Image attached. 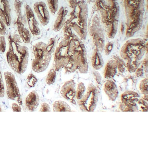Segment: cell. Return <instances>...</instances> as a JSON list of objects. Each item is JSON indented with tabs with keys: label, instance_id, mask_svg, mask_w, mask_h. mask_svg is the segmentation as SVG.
<instances>
[{
	"label": "cell",
	"instance_id": "obj_1",
	"mask_svg": "<svg viewBox=\"0 0 148 148\" xmlns=\"http://www.w3.org/2000/svg\"><path fill=\"white\" fill-rule=\"evenodd\" d=\"M19 35L9 34L7 61L10 68L17 73L22 75L26 71L29 61V49L22 45Z\"/></svg>",
	"mask_w": 148,
	"mask_h": 148
},
{
	"label": "cell",
	"instance_id": "obj_2",
	"mask_svg": "<svg viewBox=\"0 0 148 148\" xmlns=\"http://www.w3.org/2000/svg\"><path fill=\"white\" fill-rule=\"evenodd\" d=\"M47 44L43 42H38L33 46L34 59L32 68L35 72L40 73L45 71L49 67L52 54L47 50Z\"/></svg>",
	"mask_w": 148,
	"mask_h": 148
},
{
	"label": "cell",
	"instance_id": "obj_3",
	"mask_svg": "<svg viewBox=\"0 0 148 148\" xmlns=\"http://www.w3.org/2000/svg\"><path fill=\"white\" fill-rule=\"evenodd\" d=\"M145 42L138 39L130 40L124 45L121 53L124 58H130L134 57L136 60H140L145 51Z\"/></svg>",
	"mask_w": 148,
	"mask_h": 148
},
{
	"label": "cell",
	"instance_id": "obj_4",
	"mask_svg": "<svg viewBox=\"0 0 148 148\" xmlns=\"http://www.w3.org/2000/svg\"><path fill=\"white\" fill-rule=\"evenodd\" d=\"M6 86V93L10 99L16 101L20 105L22 104V100L18 83L13 74L9 71L4 73Z\"/></svg>",
	"mask_w": 148,
	"mask_h": 148
},
{
	"label": "cell",
	"instance_id": "obj_5",
	"mask_svg": "<svg viewBox=\"0 0 148 148\" xmlns=\"http://www.w3.org/2000/svg\"><path fill=\"white\" fill-rule=\"evenodd\" d=\"M34 10L42 25H47L49 22L50 15L46 3L44 1L36 2L34 5Z\"/></svg>",
	"mask_w": 148,
	"mask_h": 148
},
{
	"label": "cell",
	"instance_id": "obj_6",
	"mask_svg": "<svg viewBox=\"0 0 148 148\" xmlns=\"http://www.w3.org/2000/svg\"><path fill=\"white\" fill-rule=\"evenodd\" d=\"M25 11L26 20L29 31L34 36H38L41 34V30L34 11L28 4H26L25 6Z\"/></svg>",
	"mask_w": 148,
	"mask_h": 148
},
{
	"label": "cell",
	"instance_id": "obj_7",
	"mask_svg": "<svg viewBox=\"0 0 148 148\" xmlns=\"http://www.w3.org/2000/svg\"><path fill=\"white\" fill-rule=\"evenodd\" d=\"M0 17L7 27H10L12 23L11 6L8 0L0 1Z\"/></svg>",
	"mask_w": 148,
	"mask_h": 148
},
{
	"label": "cell",
	"instance_id": "obj_8",
	"mask_svg": "<svg viewBox=\"0 0 148 148\" xmlns=\"http://www.w3.org/2000/svg\"><path fill=\"white\" fill-rule=\"evenodd\" d=\"M61 94L66 100L73 101L76 95L75 84L73 80L66 82L62 86Z\"/></svg>",
	"mask_w": 148,
	"mask_h": 148
},
{
	"label": "cell",
	"instance_id": "obj_9",
	"mask_svg": "<svg viewBox=\"0 0 148 148\" xmlns=\"http://www.w3.org/2000/svg\"><path fill=\"white\" fill-rule=\"evenodd\" d=\"M40 97L36 91H32L27 96L25 99L26 107L29 111H35L39 106Z\"/></svg>",
	"mask_w": 148,
	"mask_h": 148
},
{
	"label": "cell",
	"instance_id": "obj_10",
	"mask_svg": "<svg viewBox=\"0 0 148 148\" xmlns=\"http://www.w3.org/2000/svg\"><path fill=\"white\" fill-rule=\"evenodd\" d=\"M17 29L19 36L21 40L24 44H30L31 41L32 33L29 28L25 27L24 24H20L17 25Z\"/></svg>",
	"mask_w": 148,
	"mask_h": 148
},
{
	"label": "cell",
	"instance_id": "obj_11",
	"mask_svg": "<svg viewBox=\"0 0 148 148\" xmlns=\"http://www.w3.org/2000/svg\"><path fill=\"white\" fill-rule=\"evenodd\" d=\"M66 12L63 8H61L57 16L56 20L55 21L53 26V30L58 32L61 30L63 27L65 22Z\"/></svg>",
	"mask_w": 148,
	"mask_h": 148
},
{
	"label": "cell",
	"instance_id": "obj_12",
	"mask_svg": "<svg viewBox=\"0 0 148 148\" xmlns=\"http://www.w3.org/2000/svg\"><path fill=\"white\" fill-rule=\"evenodd\" d=\"M92 66L94 69H101L103 64V61L100 51L96 49L94 50L92 59Z\"/></svg>",
	"mask_w": 148,
	"mask_h": 148
},
{
	"label": "cell",
	"instance_id": "obj_13",
	"mask_svg": "<svg viewBox=\"0 0 148 148\" xmlns=\"http://www.w3.org/2000/svg\"><path fill=\"white\" fill-rule=\"evenodd\" d=\"M22 2L20 0H14V8L15 12L17 16V25L24 24L25 18H23L22 13Z\"/></svg>",
	"mask_w": 148,
	"mask_h": 148
},
{
	"label": "cell",
	"instance_id": "obj_14",
	"mask_svg": "<svg viewBox=\"0 0 148 148\" xmlns=\"http://www.w3.org/2000/svg\"><path fill=\"white\" fill-rule=\"evenodd\" d=\"M53 110L54 112L71 111L69 105L64 101H61L55 102L53 105Z\"/></svg>",
	"mask_w": 148,
	"mask_h": 148
},
{
	"label": "cell",
	"instance_id": "obj_15",
	"mask_svg": "<svg viewBox=\"0 0 148 148\" xmlns=\"http://www.w3.org/2000/svg\"><path fill=\"white\" fill-rule=\"evenodd\" d=\"M117 65L114 61H110L107 64L105 69V77L108 78L113 77L116 72Z\"/></svg>",
	"mask_w": 148,
	"mask_h": 148
},
{
	"label": "cell",
	"instance_id": "obj_16",
	"mask_svg": "<svg viewBox=\"0 0 148 148\" xmlns=\"http://www.w3.org/2000/svg\"><path fill=\"white\" fill-rule=\"evenodd\" d=\"M49 11L52 15H55L59 8V0H47Z\"/></svg>",
	"mask_w": 148,
	"mask_h": 148
},
{
	"label": "cell",
	"instance_id": "obj_17",
	"mask_svg": "<svg viewBox=\"0 0 148 148\" xmlns=\"http://www.w3.org/2000/svg\"><path fill=\"white\" fill-rule=\"evenodd\" d=\"M56 78V71L53 68L50 69L47 77L46 82L48 85L54 84Z\"/></svg>",
	"mask_w": 148,
	"mask_h": 148
},
{
	"label": "cell",
	"instance_id": "obj_18",
	"mask_svg": "<svg viewBox=\"0 0 148 148\" xmlns=\"http://www.w3.org/2000/svg\"><path fill=\"white\" fill-rule=\"evenodd\" d=\"M57 40L55 38H50L49 43L47 44V50L49 53L52 54L56 49Z\"/></svg>",
	"mask_w": 148,
	"mask_h": 148
},
{
	"label": "cell",
	"instance_id": "obj_19",
	"mask_svg": "<svg viewBox=\"0 0 148 148\" xmlns=\"http://www.w3.org/2000/svg\"><path fill=\"white\" fill-rule=\"evenodd\" d=\"M37 82H38V79L34 74L32 73L29 74L27 78V84L29 87H35Z\"/></svg>",
	"mask_w": 148,
	"mask_h": 148
},
{
	"label": "cell",
	"instance_id": "obj_20",
	"mask_svg": "<svg viewBox=\"0 0 148 148\" xmlns=\"http://www.w3.org/2000/svg\"><path fill=\"white\" fill-rule=\"evenodd\" d=\"M85 87L84 84L80 83L78 85L77 92H76V96L78 99H80L82 97L83 94L85 91Z\"/></svg>",
	"mask_w": 148,
	"mask_h": 148
},
{
	"label": "cell",
	"instance_id": "obj_21",
	"mask_svg": "<svg viewBox=\"0 0 148 148\" xmlns=\"http://www.w3.org/2000/svg\"><path fill=\"white\" fill-rule=\"evenodd\" d=\"M6 42L5 36L0 35V52L4 53L6 51Z\"/></svg>",
	"mask_w": 148,
	"mask_h": 148
},
{
	"label": "cell",
	"instance_id": "obj_22",
	"mask_svg": "<svg viewBox=\"0 0 148 148\" xmlns=\"http://www.w3.org/2000/svg\"><path fill=\"white\" fill-rule=\"evenodd\" d=\"M5 95V87L3 82L1 72L0 71V97H4Z\"/></svg>",
	"mask_w": 148,
	"mask_h": 148
},
{
	"label": "cell",
	"instance_id": "obj_23",
	"mask_svg": "<svg viewBox=\"0 0 148 148\" xmlns=\"http://www.w3.org/2000/svg\"><path fill=\"white\" fill-rule=\"evenodd\" d=\"M7 26L0 17V35L4 36L6 34Z\"/></svg>",
	"mask_w": 148,
	"mask_h": 148
},
{
	"label": "cell",
	"instance_id": "obj_24",
	"mask_svg": "<svg viewBox=\"0 0 148 148\" xmlns=\"http://www.w3.org/2000/svg\"><path fill=\"white\" fill-rule=\"evenodd\" d=\"M114 46L113 43L112 42H109L104 47V51L105 54L107 56L109 55L111 53Z\"/></svg>",
	"mask_w": 148,
	"mask_h": 148
},
{
	"label": "cell",
	"instance_id": "obj_25",
	"mask_svg": "<svg viewBox=\"0 0 148 148\" xmlns=\"http://www.w3.org/2000/svg\"><path fill=\"white\" fill-rule=\"evenodd\" d=\"M39 111L40 112H50L51 108L48 103L46 102L42 103Z\"/></svg>",
	"mask_w": 148,
	"mask_h": 148
},
{
	"label": "cell",
	"instance_id": "obj_26",
	"mask_svg": "<svg viewBox=\"0 0 148 148\" xmlns=\"http://www.w3.org/2000/svg\"><path fill=\"white\" fill-rule=\"evenodd\" d=\"M12 108L14 112H21L22 110L21 107L19 104L15 103H12Z\"/></svg>",
	"mask_w": 148,
	"mask_h": 148
},
{
	"label": "cell",
	"instance_id": "obj_27",
	"mask_svg": "<svg viewBox=\"0 0 148 148\" xmlns=\"http://www.w3.org/2000/svg\"><path fill=\"white\" fill-rule=\"evenodd\" d=\"M2 111L1 108V107H0V112H1Z\"/></svg>",
	"mask_w": 148,
	"mask_h": 148
},
{
	"label": "cell",
	"instance_id": "obj_28",
	"mask_svg": "<svg viewBox=\"0 0 148 148\" xmlns=\"http://www.w3.org/2000/svg\"><path fill=\"white\" fill-rule=\"evenodd\" d=\"M2 1V0H0V1Z\"/></svg>",
	"mask_w": 148,
	"mask_h": 148
}]
</instances>
